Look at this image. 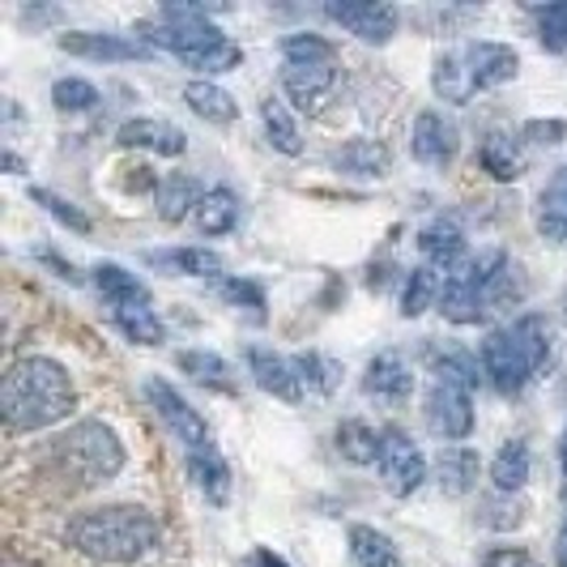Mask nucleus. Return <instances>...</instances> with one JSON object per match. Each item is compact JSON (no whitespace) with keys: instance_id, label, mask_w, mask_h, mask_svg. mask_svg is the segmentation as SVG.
I'll return each instance as SVG.
<instances>
[{"instance_id":"nucleus-34","label":"nucleus","mask_w":567,"mask_h":567,"mask_svg":"<svg viewBox=\"0 0 567 567\" xmlns=\"http://www.w3.org/2000/svg\"><path fill=\"white\" fill-rule=\"evenodd\" d=\"M333 449L350 465H375L380 461V431L363 419H341L333 431Z\"/></svg>"},{"instance_id":"nucleus-7","label":"nucleus","mask_w":567,"mask_h":567,"mask_svg":"<svg viewBox=\"0 0 567 567\" xmlns=\"http://www.w3.org/2000/svg\"><path fill=\"white\" fill-rule=\"evenodd\" d=\"M375 470H380V483L393 499H410L431 478L426 453L414 444V435L398 423L380 426V461H375Z\"/></svg>"},{"instance_id":"nucleus-33","label":"nucleus","mask_w":567,"mask_h":567,"mask_svg":"<svg viewBox=\"0 0 567 567\" xmlns=\"http://www.w3.org/2000/svg\"><path fill=\"white\" fill-rule=\"evenodd\" d=\"M534 227H538L546 239L567 244V163L555 171L550 184L542 188L538 209H534Z\"/></svg>"},{"instance_id":"nucleus-43","label":"nucleus","mask_w":567,"mask_h":567,"mask_svg":"<svg viewBox=\"0 0 567 567\" xmlns=\"http://www.w3.org/2000/svg\"><path fill=\"white\" fill-rule=\"evenodd\" d=\"M30 200H34L39 209H48V214L56 218L60 227H69L73 235H90V230H94L90 214H82L73 200H64L60 193H52V188H30Z\"/></svg>"},{"instance_id":"nucleus-37","label":"nucleus","mask_w":567,"mask_h":567,"mask_svg":"<svg viewBox=\"0 0 567 567\" xmlns=\"http://www.w3.org/2000/svg\"><path fill=\"white\" fill-rule=\"evenodd\" d=\"M260 120H265V137L269 145L286 154V158H299L303 154V137H299V124H295V115L286 107L282 99H265L260 103Z\"/></svg>"},{"instance_id":"nucleus-4","label":"nucleus","mask_w":567,"mask_h":567,"mask_svg":"<svg viewBox=\"0 0 567 567\" xmlns=\"http://www.w3.org/2000/svg\"><path fill=\"white\" fill-rule=\"evenodd\" d=\"M209 13H214V9H205V4H167L154 22H142V27H137V39H142L150 52L163 48L171 56L188 60L227 39L223 30L209 22Z\"/></svg>"},{"instance_id":"nucleus-46","label":"nucleus","mask_w":567,"mask_h":567,"mask_svg":"<svg viewBox=\"0 0 567 567\" xmlns=\"http://www.w3.org/2000/svg\"><path fill=\"white\" fill-rule=\"evenodd\" d=\"M520 142H529V145L567 142V120H529V124L520 128Z\"/></svg>"},{"instance_id":"nucleus-35","label":"nucleus","mask_w":567,"mask_h":567,"mask_svg":"<svg viewBox=\"0 0 567 567\" xmlns=\"http://www.w3.org/2000/svg\"><path fill=\"white\" fill-rule=\"evenodd\" d=\"M440 290H444V274L440 269H431V265L410 269L405 282H401V316L419 320L426 308H440Z\"/></svg>"},{"instance_id":"nucleus-6","label":"nucleus","mask_w":567,"mask_h":567,"mask_svg":"<svg viewBox=\"0 0 567 567\" xmlns=\"http://www.w3.org/2000/svg\"><path fill=\"white\" fill-rule=\"evenodd\" d=\"M499 248L470 256L465 265H456L453 274H444V290H440V316L453 324H483L486 316V278L495 265Z\"/></svg>"},{"instance_id":"nucleus-15","label":"nucleus","mask_w":567,"mask_h":567,"mask_svg":"<svg viewBox=\"0 0 567 567\" xmlns=\"http://www.w3.org/2000/svg\"><path fill=\"white\" fill-rule=\"evenodd\" d=\"M338 85V64H286L282 69V94L290 107L299 112H320V103Z\"/></svg>"},{"instance_id":"nucleus-13","label":"nucleus","mask_w":567,"mask_h":567,"mask_svg":"<svg viewBox=\"0 0 567 567\" xmlns=\"http://www.w3.org/2000/svg\"><path fill=\"white\" fill-rule=\"evenodd\" d=\"M244 363H248V375L256 380L260 393L286 401V405L303 401V380H299L295 359H286V354L269 350V346H248L244 350Z\"/></svg>"},{"instance_id":"nucleus-12","label":"nucleus","mask_w":567,"mask_h":567,"mask_svg":"<svg viewBox=\"0 0 567 567\" xmlns=\"http://www.w3.org/2000/svg\"><path fill=\"white\" fill-rule=\"evenodd\" d=\"M456 150H461V133L456 124L444 112L426 107V112L414 115V128H410V154L423 163V167H453L456 163Z\"/></svg>"},{"instance_id":"nucleus-47","label":"nucleus","mask_w":567,"mask_h":567,"mask_svg":"<svg viewBox=\"0 0 567 567\" xmlns=\"http://www.w3.org/2000/svg\"><path fill=\"white\" fill-rule=\"evenodd\" d=\"M483 567H542L529 550H520V546H491L483 555Z\"/></svg>"},{"instance_id":"nucleus-28","label":"nucleus","mask_w":567,"mask_h":567,"mask_svg":"<svg viewBox=\"0 0 567 567\" xmlns=\"http://www.w3.org/2000/svg\"><path fill=\"white\" fill-rule=\"evenodd\" d=\"M478 163L491 179H499V184H512V179H520L529 163H525V145L520 137H512V133H486L483 150H478Z\"/></svg>"},{"instance_id":"nucleus-17","label":"nucleus","mask_w":567,"mask_h":567,"mask_svg":"<svg viewBox=\"0 0 567 567\" xmlns=\"http://www.w3.org/2000/svg\"><path fill=\"white\" fill-rule=\"evenodd\" d=\"M465 60L478 78V90H499V85L516 82V73H520V52L512 43H495V39L465 43Z\"/></svg>"},{"instance_id":"nucleus-23","label":"nucleus","mask_w":567,"mask_h":567,"mask_svg":"<svg viewBox=\"0 0 567 567\" xmlns=\"http://www.w3.org/2000/svg\"><path fill=\"white\" fill-rule=\"evenodd\" d=\"M175 368L184 371L193 384L209 389V393H223V398H235V393H239L235 368H230L223 354H214V350H179V354H175Z\"/></svg>"},{"instance_id":"nucleus-51","label":"nucleus","mask_w":567,"mask_h":567,"mask_svg":"<svg viewBox=\"0 0 567 567\" xmlns=\"http://www.w3.org/2000/svg\"><path fill=\"white\" fill-rule=\"evenodd\" d=\"M559 470H564V491H567V431H564V444H559Z\"/></svg>"},{"instance_id":"nucleus-36","label":"nucleus","mask_w":567,"mask_h":567,"mask_svg":"<svg viewBox=\"0 0 567 567\" xmlns=\"http://www.w3.org/2000/svg\"><path fill=\"white\" fill-rule=\"evenodd\" d=\"M112 324L133 341V346H163L167 341V324L158 320L154 303H133V308H112Z\"/></svg>"},{"instance_id":"nucleus-2","label":"nucleus","mask_w":567,"mask_h":567,"mask_svg":"<svg viewBox=\"0 0 567 567\" xmlns=\"http://www.w3.org/2000/svg\"><path fill=\"white\" fill-rule=\"evenodd\" d=\"M64 542L99 567H128L158 550L163 529L142 504H103L78 512L64 529Z\"/></svg>"},{"instance_id":"nucleus-25","label":"nucleus","mask_w":567,"mask_h":567,"mask_svg":"<svg viewBox=\"0 0 567 567\" xmlns=\"http://www.w3.org/2000/svg\"><path fill=\"white\" fill-rule=\"evenodd\" d=\"M239 193L230 188V184H214L205 197H200L197 214H193V223H197V230L205 235V239H223V235H230V230L239 227Z\"/></svg>"},{"instance_id":"nucleus-21","label":"nucleus","mask_w":567,"mask_h":567,"mask_svg":"<svg viewBox=\"0 0 567 567\" xmlns=\"http://www.w3.org/2000/svg\"><path fill=\"white\" fill-rule=\"evenodd\" d=\"M205 193H209V188L200 184L197 175H188V171H171V175H163V184H158V193H154L158 218H163L167 227H179L184 218L197 214V205Z\"/></svg>"},{"instance_id":"nucleus-45","label":"nucleus","mask_w":567,"mask_h":567,"mask_svg":"<svg viewBox=\"0 0 567 567\" xmlns=\"http://www.w3.org/2000/svg\"><path fill=\"white\" fill-rule=\"evenodd\" d=\"M218 295H223V303H230V308H248V312L265 316V286L252 282V278H223Z\"/></svg>"},{"instance_id":"nucleus-49","label":"nucleus","mask_w":567,"mask_h":567,"mask_svg":"<svg viewBox=\"0 0 567 567\" xmlns=\"http://www.w3.org/2000/svg\"><path fill=\"white\" fill-rule=\"evenodd\" d=\"M252 567H290V564H282V559H278V555H269V550H256Z\"/></svg>"},{"instance_id":"nucleus-5","label":"nucleus","mask_w":567,"mask_h":567,"mask_svg":"<svg viewBox=\"0 0 567 567\" xmlns=\"http://www.w3.org/2000/svg\"><path fill=\"white\" fill-rule=\"evenodd\" d=\"M145 401H150V410L158 414V423L171 431V440L184 449V456L209 453V449H214V431H209V423H205V414L193 410L188 398H184L171 380L150 375V380H145Z\"/></svg>"},{"instance_id":"nucleus-44","label":"nucleus","mask_w":567,"mask_h":567,"mask_svg":"<svg viewBox=\"0 0 567 567\" xmlns=\"http://www.w3.org/2000/svg\"><path fill=\"white\" fill-rule=\"evenodd\" d=\"M478 520L491 529H516V525H525V504H520V495H499L495 491L478 504Z\"/></svg>"},{"instance_id":"nucleus-19","label":"nucleus","mask_w":567,"mask_h":567,"mask_svg":"<svg viewBox=\"0 0 567 567\" xmlns=\"http://www.w3.org/2000/svg\"><path fill=\"white\" fill-rule=\"evenodd\" d=\"M363 393L375 401L398 405V401H405L414 393V371H410V363L401 359L398 350H380L368 363V371H363Z\"/></svg>"},{"instance_id":"nucleus-41","label":"nucleus","mask_w":567,"mask_h":567,"mask_svg":"<svg viewBox=\"0 0 567 567\" xmlns=\"http://www.w3.org/2000/svg\"><path fill=\"white\" fill-rule=\"evenodd\" d=\"M184 64H188V69H197L205 82H214L218 73H235V69L244 64V48H239V43H230V39H223V43L205 48V52H197V56H188Z\"/></svg>"},{"instance_id":"nucleus-52","label":"nucleus","mask_w":567,"mask_h":567,"mask_svg":"<svg viewBox=\"0 0 567 567\" xmlns=\"http://www.w3.org/2000/svg\"><path fill=\"white\" fill-rule=\"evenodd\" d=\"M559 316H564V324H567V286H564V295H559Z\"/></svg>"},{"instance_id":"nucleus-11","label":"nucleus","mask_w":567,"mask_h":567,"mask_svg":"<svg viewBox=\"0 0 567 567\" xmlns=\"http://www.w3.org/2000/svg\"><path fill=\"white\" fill-rule=\"evenodd\" d=\"M56 48L78 60H99V64H133V60L154 56L142 39L112 34V30H64L56 39Z\"/></svg>"},{"instance_id":"nucleus-8","label":"nucleus","mask_w":567,"mask_h":567,"mask_svg":"<svg viewBox=\"0 0 567 567\" xmlns=\"http://www.w3.org/2000/svg\"><path fill=\"white\" fill-rule=\"evenodd\" d=\"M478 359H483L486 380H491V389H495L499 398H520V393L538 380V371L529 368V359H525V350L516 346L508 324L486 333L483 346H478Z\"/></svg>"},{"instance_id":"nucleus-24","label":"nucleus","mask_w":567,"mask_h":567,"mask_svg":"<svg viewBox=\"0 0 567 567\" xmlns=\"http://www.w3.org/2000/svg\"><path fill=\"white\" fill-rule=\"evenodd\" d=\"M333 167L354 179H384L393 171V150L375 137H354L341 150H333Z\"/></svg>"},{"instance_id":"nucleus-16","label":"nucleus","mask_w":567,"mask_h":567,"mask_svg":"<svg viewBox=\"0 0 567 567\" xmlns=\"http://www.w3.org/2000/svg\"><path fill=\"white\" fill-rule=\"evenodd\" d=\"M115 145H124V150H150V154H163V158H179L188 150V137H184V128H175L167 120L137 115V120H124L120 124Z\"/></svg>"},{"instance_id":"nucleus-32","label":"nucleus","mask_w":567,"mask_h":567,"mask_svg":"<svg viewBox=\"0 0 567 567\" xmlns=\"http://www.w3.org/2000/svg\"><path fill=\"white\" fill-rule=\"evenodd\" d=\"M346 542H350L354 567H405L401 564L398 542L389 538L384 529H375V525H350Z\"/></svg>"},{"instance_id":"nucleus-48","label":"nucleus","mask_w":567,"mask_h":567,"mask_svg":"<svg viewBox=\"0 0 567 567\" xmlns=\"http://www.w3.org/2000/svg\"><path fill=\"white\" fill-rule=\"evenodd\" d=\"M555 564L567 567V520L559 525V534H555Z\"/></svg>"},{"instance_id":"nucleus-18","label":"nucleus","mask_w":567,"mask_h":567,"mask_svg":"<svg viewBox=\"0 0 567 567\" xmlns=\"http://www.w3.org/2000/svg\"><path fill=\"white\" fill-rule=\"evenodd\" d=\"M426 368H431V375L435 380H444V384H461V389H478L486 380L483 371V359L478 354H470L465 346H456V341H431L423 350Z\"/></svg>"},{"instance_id":"nucleus-38","label":"nucleus","mask_w":567,"mask_h":567,"mask_svg":"<svg viewBox=\"0 0 567 567\" xmlns=\"http://www.w3.org/2000/svg\"><path fill=\"white\" fill-rule=\"evenodd\" d=\"M282 60L286 64H333L338 60V43L316 34V30H295L282 39Z\"/></svg>"},{"instance_id":"nucleus-27","label":"nucleus","mask_w":567,"mask_h":567,"mask_svg":"<svg viewBox=\"0 0 567 567\" xmlns=\"http://www.w3.org/2000/svg\"><path fill=\"white\" fill-rule=\"evenodd\" d=\"M184 103H188V112L193 115H200L205 124H218V128H227V124L239 120L235 94H230L227 85L205 82V78H193V82L184 85Z\"/></svg>"},{"instance_id":"nucleus-10","label":"nucleus","mask_w":567,"mask_h":567,"mask_svg":"<svg viewBox=\"0 0 567 567\" xmlns=\"http://www.w3.org/2000/svg\"><path fill=\"white\" fill-rule=\"evenodd\" d=\"M324 18L338 22L346 34H354L363 43H375V48H384L401 27V9L389 4V0H329Z\"/></svg>"},{"instance_id":"nucleus-29","label":"nucleus","mask_w":567,"mask_h":567,"mask_svg":"<svg viewBox=\"0 0 567 567\" xmlns=\"http://www.w3.org/2000/svg\"><path fill=\"white\" fill-rule=\"evenodd\" d=\"M184 465H188V478L197 483V491L205 495V504H214V508H223L230 499V465L223 461L218 449H209V453H188L184 456Z\"/></svg>"},{"instance_id":"nucleus-3","label":"nucleus","mask_w":567,"mask_h":567,"mask_svg":"<svg viewBox=\"0 0 567 567\" xmlns=\"http://www.w3.org/2000/svg\"><path fill=\"white\" fill-rule=\"evenodd\" d=\"M48 465L69 486L90 491V486H107L112 478H120V470L128 465V453H124L120 435L107 423L82 419V423H73L69 431L52 435Z\"/></svg>"},{"instance_id":"nucleus-30","label":"nucleus","mask_w":567,"mask_h":567,"mask_svg":"<svg viewBox=\"0 0 567 567\" xmlns=\"http://www.w3.org/2000/svg\"><path fill=\"white\" fill-rule=\"evenodd\" d=\"M154 269H167L179 278H223L227 260L214 248H167V252H150L145 256Z\"/></svg>"},{"instance_id":"nucleus-20","label":"nucleus","mask_w":567,"mask_h":567,"mask_svg":"<svg viewBox=\"0 0 567 567\" xmlns=\"http://www.w3.org/2000/svg\"><path fill=\"white\" fill-rule=\"evenodd\" d=\"M483 474V456L474 453L470 444H444L435 456V483L449 499H465Z\"/></svg>"},{"instance_id":"nucleus-9","label":"nucleus","mask_w":567,"mask_h":567,"mask_svg":"<svg viewBox=\"0 0 567 567\" xmlns=\"http://www.w3.org/2000/svg\"><path fill=\"white\" fill-rule=\"evenodd\" d=\"M423 419H426V431H431L435 440L461 444V440L474 435V393L461 389V384L435 380L423 398Z\"/></svg>"},{"instance_id":"nucleus-39","label":"nucleus","mask_w":567,"mask_h":567,"mask_svg":"<svg viewBox=\"0 0 567 567\" xmlns=\"http://www.w3.org/2000/svg\"><path fill=\"white\" fill-rule=\"evenodd\" d=\"M295 368H299L303 389H308V393H320V398H329V393L341 384V363L338 359H329V354H320V350L295 354Z\"/></svg>"},{"instance_id":"nucleus-50","label":"nucleus","mask_w":567,"mask_h":567,"mask_svg":"<svg viewBox=\"0 0 567 567\" xmlns=\"http://www.w3.org/2000/svg\"><path fill=\"white\" fill-rule=\"evenodd\" d=\"M4 167H9V175H22V158L9 150V154H4Z\"/></svg>"},{"instance_id":"nucleus-26","label":"nucleus","mask_w":567,"mask_h":567,"mask_svg":"<svg viewBox=\"0 0 567 567\" xmlns=\"http://www.w3.org/2000/svg\"><path fill=\"white\" fill-rule=\"evenodd\" d=\"M90 282L94 290L112 303V308H133V303H150V286L133 274V269H124V265H115V260H99L94 269H90Z\"/></svg>"},{"instance_id":"nucleus-14","label":"nucleus","mask_w":567,"mask_h":567,"mask_svg":"<svg viewBox=\"0 0 567 567\" xmlns=\"http://www.w3.org/2000/svg\"><path fill=\"white\" fill-rule=\"evenodd\" d=\"M419 252L431 269H440V274H453L456 265H465L470 260V235L461 227V218L456 214H435L423 230H419Z\"/></svg>"},{"instance_id":"nucleus-42","label":"nucleus","mask_w":567,"mask_h":567,"mask_svg":"<svg viewBox=\"0 0 567 567\" xmlns=\"http://www.w3.org/2000/svg\"><path fill=\"white\" fill-rule=\"evenodd\" d=\"M534 22H538L542 48H546L550 56H567V0L534 9Z\"/></svg>"},{"instance_id":"nucleus-40","label":"nucleus","mask_w":567,"mask_h":567,"mask_svg":"<svg viewBox=\"0 0 567 567\" xmlns=\"http://www.w3.org/2000/svg\"><path fill=\"white\" fill-rule=\"evenodd\" d=\"M52 103H56V112L82 115L94 112L103 103V94H99V85L85 82V78H60V82H52Z\"/></svg>"},{"instance_id":"nucleus-31","label":"nucleus","mask_w":567,"mask_h":567,"mask_svg":"<svg viewBox=\"0 0 567 567\" xmlns=\"http://www.w3.org/2000/svg\"><path fill=\"white\" fill-rule=\"evenodd\" d=\"M529 474H534V453H529L525 440H508L495 453V461H491V486L499 495H520L525 483H529Z\"/></svg>"},{"instance_id":"nucleus-22","label":"nucleus","mask_w":567,"mask_h":567,"mask_svg":"<svg viewBox=\"0 0 567 567\" xmlns=\"http://www.w3.org/2000/svg\"><path fill=\"white\" fill-rule=\"evenodd\" d=\"M431 90H435V99H444L453 107H465L478 94V78H474V69L465 60V48L435 56V64H431Z\"/></svg>"},{"instance_id":"nucleus-1","label":"nucleus","mask_w":567,"mask_h":567,"mask_svg":"<svg viewBox=\"0 0 567 567\" xmlns=\"http://www.w3.org/2000/svg\"><path fill=\"white\" fill-rule=\"evenodd\" d=\"M73 405H78V389L56 359L27 354L4 371L0 414H4V426L13 435H30V431H48V426L64 423L73 414Z\"/></svg>"}]
</instances>
